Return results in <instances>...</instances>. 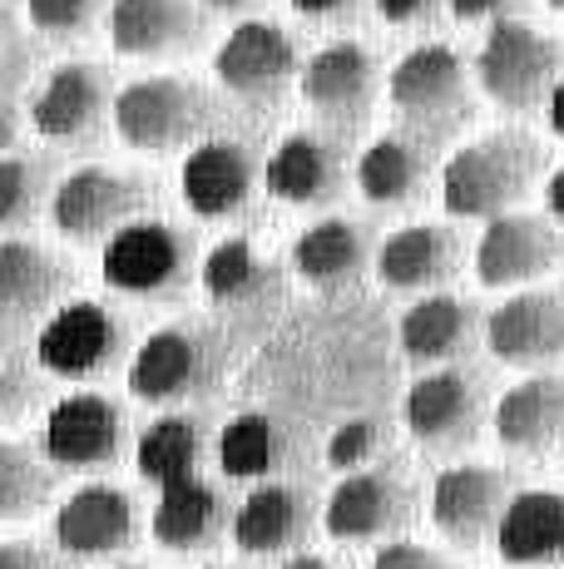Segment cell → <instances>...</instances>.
Instances as JSON below:
<instances>
[{"label": "cell", "mask_w": 564, "mask_h": 569, "mask_svg": "<svg viewBox=\"0 0 564 569\" xmlns=\"http://www.w3.org/2000/svg\"><path fill=\"white\" fill-rule=\"evenodd\" d=\"M545 169V149L540 139L515 134V129H495V134L475 139V144L455 149L441 169V203L451 218H505L510 208L530 193V183Z\"/></svg>", "instance_id": "obj_1"}, {"label": "cell", "mask_w": 564, "mask_h": 569, "mask_svg": "<svg viewBox=\"0 0 564 569\" xmlns=\"http://www.w3.org/2000/svg\"><path fill=\"white\" fill-rule=\"evenodd\" d=\"M475 80H481L485 100H495L501 109H535L540 100L550 104L555 84L564 80V46L525 20H501L481 40Z\"/></svg>", "instance_id": "obj_2"}, {"label": "cell", "mask_w": 564, "mask_h": 569, "mask_svg": "<svg viewBox=\"0 0 564 569\" xmlns=\"http://www.w3.org/2000/svg\"><path fill=\"white\" fill-rule=\"evenodd\" d=\"M193 272V238L164 218H134L129 228L104 243L100 278L119 298L164 302L189 282Z\"/></svg>", "instance_id": "obj_3"}, {"label": "cell", "mask_w": 564, "mask_h": 569, "mask_svg": "<svg viewBox=\"0 0 564 569\" xmlns=\"http://www.w3.org/2000/svg\"><path fill=\"white\" fill-rule=\"evenodd\" d=\"M209 114V94L189 80H173V74H144V80L124 84L114 94L119 139L134 149H149V154H169V149H183L189 139H199Z\"/></svg>", "instance_id": "obj_4"}, {"label": "cell", "mask_w": 564, "mask_h": 569, "mask_svg": "<svg viewBox=\"0 0 564 569\" xmlns=\"http://www.w3.org/2000/svg\"><path fill=\"white\" fill-rule=\"evenodd\" d=\"M219 381V342L203 327H164L129 357V391L149 407H179Z\"/></svg>", "instance_id": "obj_5"}, {"label": "cell", "mask_w": 564, "mask_h": 569, "mask_svg": "<svg viewBox=\"0 0 564 569\" xmlns=\"http://www.w3.org/2000/svg\"><path fill=\"white\" fill-rule=\"evenodd\" d=\"M139 203H144V183L129 179L104 163H84V169L64 173L50 193V223L70 243H110L119 228L134 223Z\"/></svg>", "instance_id": "obj_6"}, {"label": "cell", "mask_w": 564, "mask_h": 569, "mask_svg": "<svg viewBox=\"0 0 564 569\" xmlns=\"http://www.w3.org/2000/svg\"><path fill=\"white\" fill-rule=\"evenodd\" d=\"M124 357V322L104 302H64L36 332V362L50 377L64 381H94Z\"/></svg>", "instance_id": "obj_7"}, {"label": "cell", "mask_w": 564, "mask_h": 569, "mask_svg": "<svg viewBox=\"0 0 564 569\" xmlns=\"http://www.w3.org/2000/svg\"><path fill=\"white\" fill-rule=\"evenodd\" d=\"M124 411L104 391H70L46 416L40 451L60 470H104L124 451Z\"/></svg>", "instance_id": "obj_8"}, {"label": "cell", "mask_w": 564, "mask_h": 569, "mask_svg": "<svg viewBox=\"0 0 564 569\" xmlns=\"http://www.w3.org/2000/svg\"><path fill=\"white\" fill-rule=\"evenodd\" d=\"M485 397L481 381L461 367H441L411 381L406 401H401V421L426 451H465L481 431Z\"/></svg>", "instance_id": "obj_9"}, {"label": "cell", "mask_w": 564, "mask_h": 569, "mask_svg": "<svg viewBox=\"0 0 564 569\" xmlns=\"http://www.w3.org/2000/svg\"><path fill=\"white\" fill-rule=\"evenodd\" d=\"M213 74L228 94L253 104H273L292 84L298 70V46L278 20H243L238 30H228V40L213 54Z\"/></svg>", "instance_id": "obj_10"}, {"label": "cell", "mask_w": 564, "mask_h": 569, "mask_svg": "<svg viewBox=\"0 0 564 569\" xmlns=\"http://www.w3.org/2000/svg\"><path fill=\"white\" fill-rule=\"evenodd\" d=\"M392 109L416 129H451L465 114V64L451 46H426L406 50L396 60L392 80H386Z\"/></svg>", "instance_id": "obj_11"}, {"label": "cell", "mask_w": 564, "mask_h": 569, "mask_svg": "<svg viewBox=\"0 0 564 569\" xmlns=\"http://www.w3.org/2000/svg\"><path fill=\"white\" fill-rule=\"evenodd\" d=\"M411 486L392 470H356L342 476L332 486L328 506H322V525H328L332 540L342 545H366V540H386L401 535L411 525Z\"/></svg>", "instance_id": "obj_12"}, {"label": "cell", "mask_w": 564, "mask_h": 569, "mask_svg": "<svg viewBox=\"0 0 564 569\" xmlns=\"http://www.w3.org/2000/svg\"><path fill=\"white\" fill-rule=\"evenodd\" d=\"M510 480L495 466H446L431 486V525L451 545L475 550L481 540H495L510 510Z\"/></svg>", "instance_id": "obj_13"}, {"label": "cell", "mask_w": 564, "mask_h": 569, "mask_svg": "<svg viewBox=\"0 0 564 569\" xmlns=\"http://www.w3.org/2000/svg\"><path fill=\"white\" fill-rule=\"evenodd\" d=\"M139 535V510L134 500L124 496L110 480H94V486H80L70 500H60L56 510V545L60 555H74V560H110V555H124Z\"/></svg>", "instance_id": "obj_14"}, {"label": "cell", "mask_w": 564, "mask_h": 569, "mask_svg": "<svg viewBox=\"0 0 564 569\" xmlns=\"http://www.w3.org/2000/svg\"><path fill=\"white\" fill-rule=\"evenodd\" d=\"M485 347L505 367L564 362V292H515L485 317Z\"/></svg>", "instance_id": "obj_15"}, {"label": "cell", "mask_w": 564, "mask_h": 569, "mask_svg": "<svg viewBox=\"0 0 564 569\" xmlns=\"http://www.w3.org/2000/svg\"><path fill=\"white\" fill-rule=\"evenodd\" d=\"M560 258V228L540 213H505L485 223L475 243V278L481 288H525L545 278Z\"/></svg>", "instance_id": "obj_16"}, {"label": "cell", "mask_w": 564, "mask_h": 569, "mask_svg": "<svg viewBox=\"0 0 564 569\" xmlns=\"http://www.w3.org/2000/svg\"><path fill=\"white\" fill-rule=\"evenodd\" d=\"M298 90L328 124H362L376 100V60L356 40H332L302 64Z\"/></svg>", "instance_id": "obj_17"}, {"label": "cell", "mask_w": 564, "mask_h": 569, "mask_svg": "<svg viewBox=\"0 0 564 569\" xmlns=\"http://www.w3.org/2000/svg\"><path fill=\"white\" fill-rule=\"evenodd\" d=\"M64 262L30 238H0V327L26 332L46 327L64 302Z\"/></svg>", "instance_id": "obj_18"}, {"label": "cell", "mask_w": 564, "mask_h": 569, "mask_svg": "<svg viewBox=\"0 0 564 569\" xmlns=\"http://www.w3.org/2000/svg\"><path fill=\"white\" fill-rule=\"evenodd\" d=\"M258 189V159L238 139H203L189 149L179 169V193L199 218H233L243 213Z\"/></svg>", "instance_id": "obj_19"}, {"label": "cell", "mask_w": 564, "mask_h": 569, "mask_svg": "<svg viewBox=\"0 0 564 569\" xmlns=\"http://www.w3.org/2000/svg\"><path fill=\"white\" fill-rule=\"evenodd\" d=\"M312 496L292 480H268V486H253L243 496V506L233 510V545L243 555H302L312 535Z\"/></svg>", "instance_id": "obj_20"}, {"label": "cell", "mask_w": 564, "mask_h": 569, "mask_svg": "<svg viewBox=\"0 0 564 569\" xmlns=\"http://www.w3.org/2000/svg\"><path fill=\"white\" fill-rule=\"evenodd\" d=\"M199 282L219 308L228 312H273L282 302V272L273 258H263L248 238H223V243L209 248L199 268Z\"/></svg>", "instance_id": "obj_21"}, {"label": "cell", "mask_w": 564, "mask_h": 569, "mask_svg": "<svg viewBox=\"0 0 564 569\" xmlns=\"http://www.w3.org/2000/svg\"><path fill=\"white\" fill-rule=\"evenodd\" d=\"M342 154L332 139L312 134V129H298L273 149V159L263 163V183L268 193L282 203H298V208H318L332 203L342 193Z\"/></svg>", "instance_id": "obj_22"}, {"label": "cell", "mask_w": 564, "mask_h": 569, "mask_svg": "<svg viewBox=\"0 0 564 569\" xmlns=\"http://www.w3.org/2000/svg\"><path fill=\"white\" fill-rule=\"evenodd\" d=\"M475 327H481V317H475V308L465 298L431 292V298H421L406 308V317H401V327H396V342H401V357H406L411 367L441 371L446 362L471 352Z\"/></svg>", "instance_id": "obj_23"}, {"label": "cell", "mask_w": 564, "mask_h": 569, "mask_svg": "<svg viewBox=\"0 0 564 569\" xmlns=\"http://www.w3.org/2000/svg\"><path fill=\"white\" fill-rule=\"evenodd\" d=\"M110 104V84L94 64H56L30 100V124L46 139H90Z\"/></svg>", "instance_id": "obj_24"}, {"label": "cell", "mask_w": 564, "mask_h": 569, "mask_svg": "<svg viewBox=\"0 0 564 569\" xmlns=\"http://www.w3.org/2000/svg\"><path fill=\"white\" fill-rule=\"evenodd\" d=\"M149 530L164 550H213L223 535H233V510L213 480H183V486L159 490V506L149 516Z\"/></svg>", "instance_id": "obj_25"}, {"label": "cell", "mask_w": 564, "mask_h": 569, "mask_svg": "<svg viewBox=\"0 0 564 569\" xmlns=\"http://www.w3.org/2000/svg\"><path fill=\"white\" fill-rule=\"evenodd\" d=\"M455 268H461V238L446 223L396 228L376 248V278L396 292H426L431 298V288H441Z\"/></svg>", "instance_id": "obj_26"}, {"label": "cell", "mask_w": 564, "mask_h": 569, "mask_svg": "<svg viewBox=\"0 0 564 569\" xmlns=\"http://www.w3.org/2000/svg\"><path fill=\"white\" fill-rule=\"evenodd\" d=\"M495 441L505 451L540 456L555 441H564V377H525L495 401Z\"/></svg>", "instance_id": "obj_27"}, {"label": "cell", "mask_w": 564, "mask_h": 569, "mask_svg": "<svg viewBox=\"0 0 564 569\" xmlns=\"http://www.w3.org/2000/svg\"><path fill=\"white\" fill-rule=\"evenodd\" d=\"M199 26L203 20L193 0H114L110 6V46L139 60L189 50L199 40Z\"/></svg>", "instance_id": "obj_28"}, {"label": "cell", "mask_w": 564, "mask_h": 569, "mask_svg": "<svg viewBox=\"0 0 564 569\" xmlns=\"http://www.w3.org/2000/svg\"><path fill=\"white\" fill-rule=\"evenodd\" d=\"M298 456V431L273 411H243L219 431V470L228 480L268 486Z\"/></svg>", "instance_id": "obj_29"}, {"label": "cell", "mask_w": 564, "mask_h": 569, "mask_svg": "<svg viewBox=\"0 0 564 569\" xmlns=\"http://www.w3.org/2000/svg\"><path fill=\"white\" fill-rule=\"evenodd\" d=\"M366 258H372V233L356 218H322V223L302 228L298 243H292V272L322 292L356 282Z\"/></svg>", "instance_id": "obj_30"}, {"label": "cell", "mask_w": 564, "mask_h": 569, "mask_svg": "<svg viewBox=\"0 0 564 569\" xmlns=\"http://www.w3.org/2000/svg\"><path fill=\"white\" fill-rule=\"evenodd\" d=\"M203 456H209V426H203V416H193V411L154 416L134 441V470L159 490L183 486V480H199Z\"/></svg>", "instance_id": "obj_31"}, {"label": "cell", "mask_w": 564, "mask_h": 569, "mask_svg": "<svg viewBox=\"0 0 564 569\" xmlns=\"http://www.w3.org/2000/svg\"><path fill=\"white\" fill-rule=\"evenodd\" d=\"M356 193L376 208H401L411 199H421L431 179V149L411 134H382L362 149L356 159Z\"/></svg>", "instance_id": "obj_32"}, {"label": "cell", "mask_w": 564, "mask_h": 569, "mask_svg": "<svg viewBox=\"0 0 564 569\" xmlns=\"http://www.w3.org/2000/svg\"><path fill=\"white\" fill-rule=\"evenodd\" d=\"M495 550L505 565H560L564 560V496L560 490H520L510 500Z\"/></svg>", "instance_id": "obj_33"}, {"label": "cell", "mask_w": 564, "mask_h": 569, "mask_svg": "<svg viewBox=\"0 0 564 569\" xmlns=\"http://www.w3.org/2000/svg\"><path fill=\"white\" fill-rule=\"evenodd\" d=\"M56 490V470L46 451L20 441H0V520H30Z\"/></svg>", "instance_id": "obj_34"}, {"label": "cell", "mask_w": 564, "mask_h": 569, "mask_svg": "<svg viewBox=\"0 0 564 569\" xmlns=\"http://www.w3.org/2000/svg\"><path fill=\"white\" fill-rule=\"evenodd\" d=\"M46 159H30V154H6L0 159V233H16L26 228L30 218L40 213V203L50 199L56 189H46Z\"/></svg>", "instance_id": "obj_35"}, {"label": "cell", "mask_w": 564, "mask_h": 569, "mask_svg": "<svg viewBox=\"0 0 564 569\" xmlns=\"http://www.w3.org/2000/svg\"><path fill=\"white\" fill-rule=\"evenodd\" d=\"M386 451V421L382 416H346L342 426H332L328 436V466L342 476L372 470V461Z\"/></svg>", "instance_id": "obj_36"}, {"label": "cell", "mask_w": 564, "mask_h": 569, "mask_svg": "<svg viewBox=\"0 0 564 569\" xmlns=\"http://www.w3.org/2000/svg\"><path fill=\"white\" fill-rule=\"evenodd\" d=\"M94 10H100V0H26L30 26L46 36H80L94 20Z\"/></svg>", "instance_id": "obj_37"}, {"label": "cell", "mask_w": 564, "mask_h": 569, "mask_svg": "<svg viewBox=\"0 0 564 569\" xmlns=\"http://www.w3.org/2000/svg\"><path fill=\"white\" fill-rule=\"evenodd\" d=\"M36 397H40V387H36V377H30V367L20 362V357L0 352V421L20 416Z\"/></svg>", "instance_id": "obj_38"}, {"label": "cell", "mask_w": 564, "mask_h": 569, "mask_svg": "<svg viewBox=\"0 0 564 569\" xmlns=\"http://www.w3.org/2000/svg\"><path fill=\"white\" fill-rule=\"evenodd\" d=\"M366 569H451L446 555L426 550V545H411V540H392L382 545V550L372 555V565Z\"/></svg>", "instance_id": "obj_39"}, {"label": "cell", "mask_w": 564, "mask_h": 569, "mask_svg": "<svg viewBox=\"0 0 564 569\" xmlns=\"http://www.w3.org/2000/svg\"><path fill=\"white\" fill-rule=\"evenodd\" d=\"M0 569H64V560L36 540H10L0 545Z\"/></svg>", "instance_id": "obj_40"}, {"label": "cell", "mask_w": 564, "mask_h": 569, "mask_svg": "<svg viewBox=\"0 0 564 569\" xmlns=\"http://www.w3.org/2000/svg\"><path fill=\"white\" fill-rule=\"evenodd\" d=\"M455 20H491V26H501V20H515L520 6L525 0H446Z\"/></svg>", "instance_id": "obj_41"}, {"label": "cell", "mask_w": 564, "mask_h": 569, "mask_svg": "<svg viewBox=\"0 0 564 569\" xmlns=\"http://www.w3.org/2000/svg\"><path fill=\"white\" fill-rule=\"evenodd\" d=\"M372 6L386 26H426L441 0H372Z\"/></svg>", "instance_id": "obj_42"}, {"label": "cell", "mask_w": 564, "mask_h": 569, "mask_svg": "<svg viewBox=\"0 0 564 569\" xmlns=\"http://www.w3.org/2000/svg\"><path fill=\"white\" fill-rule=\"evenodd\" d=\"M292 10L308 20H342L356 10V0H292Z\"/></svg>", "instance_id": "obj_43"}, {"label": "cell", "mask_w": 564, "mask_h": 569, "mask_svg": "<svg viewBox=\"0 0 564 569\" xmlns=\"http://www.w3.org/2000/svg\"><path fill=\"white\" fill-rule=\"evenodd\" d=\"M545 208H550V218H555V223H564V163L550 173V183H545Z\"/></svg>", "instance_id": "obj_44"}, {"label": "cell", "mask_w": 564, "mask_h": 569, "mask_svg": "<svg viewBox=\"0 0 564 569\" xmlns=\"http://www.w3.org/2000/svg\"><path fill=\"white\" fill-rule=\"evenodd\" d=\"M550 129L564 139V80L555 84V94H550Z\"/></svg>", "instance_id": "obj_45"}, {"label": "cell", "mask_w": 564, "mask_h": 569, "mask_svg": "<svg viewBox=\"0 0 564 569\" xmlns=\"http://www.w3.org/2000/svg\"><path fill=\"white\" fill-rule=\"evenodd\" d=\"M10 139H16V109H10L6 94H0V149H6Z\"/></svg>", "instance_id": "obj_46"}, {"label": "cell", "mask_w": 564, "mask_h": 569, "mask_svg": "<svg viewBox=\"0 0 564 569\" xmlns=\"http://www.w3.org/2000/svg\"><path fill=\"white\" fill-rule=\"evenodd\" d=\"M282 569H332V565L322 560V555H308V550H302V555H292V560H282Z\"/></svg>", "instance_id": "obj_47"}, {"label": "cell", "mask_w": 564, "mask_h": 569, "mask_svg": "<svg viewBox=\"0 0 564 569\" xmlns=\"http://www.w3.org/2000/svg\"><path fill=\"white\" fill-rule=\"evenodd\" d=\"M203 6H213V10H238V6H253V0H203Z\"/></svg>", "instance_id": "obj_48"}, {"label": "cell", "mask_w": 564, "mask_h": 569, "mask_svg": "<svg viewBox=\"0 0 564 569\" xmlns=\"http://www.w3.org/2000/svg\"><path fill=\"white\" fill-rule=\"evenodd\" d=\"M550 10H560V16H564V0H550Z\"/></svg>", "instance_id": "obj_49"}, {"label": "cell", "mask_w": 564, "mask_h": 569, "mask_svg": "<svg viewBox=\"0 0 564 569\" xmlns=\"http://www.w3.org/2000/svg\"><path fill=\"white\" fill-rule=\"evenodd\" d=\"M114 569H149V565H114Z\"/></svg>", "instance_id": "obj_50"}, {"label": "cell", "mask_w": 564, "mask_h": 569, "mask_svg": "<svg viewBox=\"0 0 564 569\" xmlns=\"http://www.w3.org/2000/svg\"><path fill=\"white\" fill-rule=\"evenodd\" d=\"M203 569H238V565H203Z\"/></svg>", "instance_id": "obj_51"}]
</instances>
